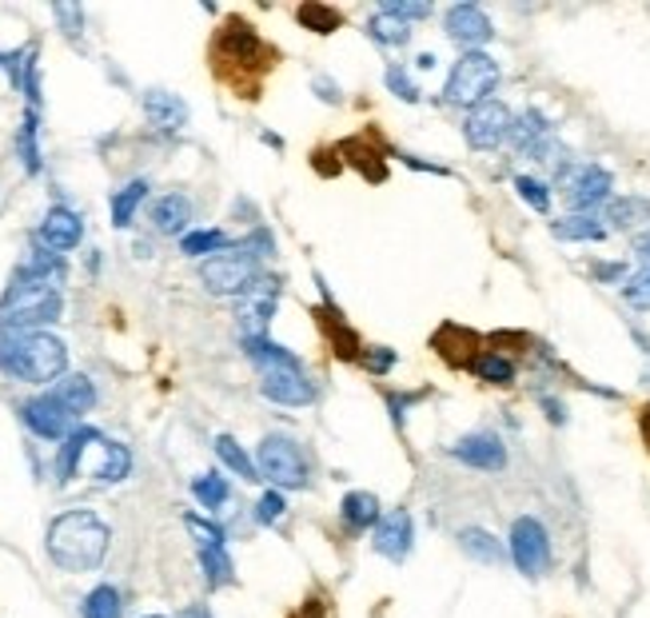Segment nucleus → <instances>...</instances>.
I'll list each match as a JSON object with an SVG mask.
<instances>
[{
  "mask_svg": "<svg viewBox=\"0 0 650 618\" xmlns=\"http://www.w3.org/2000/svg\"><path fill=\"white\" fill-rule=\"evenodd\" d=\"M112 546V527L100 519L97 511L76 507L64 511L49 523L44 531V551L61 570L68 575H85V570H97L104 558H109Z\"/></svg>",
  "mask_w": 650,
  "mask_h": 618,
  "instance_id": "f257e3e1",
  "label": "nucleus"
},
{
  "mask_svg": "<svg viewBox=\"0 0 650 618\" xmlns=\"http://www.w3.org/2000/svg\"><path fill=\"white\" fill-rule=\"evenodd\" d=\"M68 351L49 332H21L0 323V371L25 384H56L64 379Z\"/></svg>",
  "mask_w": 650,
  "mask_h": 618,
  "instance_id": "f03ea898",
  "label": "nucleus"
},
{
  "mask_svg": "<svg viewBox=\"0 0 650 618\" xmlns=\"http://www.w3.org/2000/svg\"><path fill=\"white\" fill-rule=\"evenodd\" d=\"M64 299L56 292V280L33 275L28 268H16L9 292L0 296V323L4 327H21V332H40L44 323L61 320Z\"/></svg>",
  "mask_w": 650,
  "mask_h": 618,
  "instance_id": "7ed1b4c3",
  "label": "nucleus"
},
{
  "mask_svg": "<svg viewBox=\"0 0 650 618\" xmlns=\"http://www.w3.org/2000/svg\"><path fill=\"white\" fill-rule=\"evenodd\" d=\"M256 471L276 491H304L311 487V455L292 435H264L256 447Z\"/></svg>",
  "mask_w": 650,
  "mask_h": 618,
  "instance_id": "20e7f679",
  "label": "nucleus"
},
{
  "mask_svg": "<svg viewBox=\"0 0 650 618\" xmlns=\"http://www.w3.org/2000/svg\"><path fill=\"white\" fill-rule=\"evenodd\" d=\"M499 80H504V68H499V61H495L492 52H463V56L451 64V76H447V85H443V100L455 104V108L471 112L492 100Z\"/></svg>",
  "mask_w": 650,
  "mask_h": 618,
  "instance_id": "39448f33",
  "label": "nucleus"
},
{
  "mask_svg": "<svg viewBox=\"0 0 650 618\" xmlns=\"http://www.w3.org/2000/svg\"><path fill=\"white\" fill-rule=\"evenodd\" d=\"M259 256L240 240L235 247H224L200 263V280L212 296H247L259 284Z\"/></svg>",
  "mask_w": 650,
  "mask_h": 618,
  "instance_id": "423d86ee",
  "label": "nucleus"
},
{
  "mask_svg": "<svg viewBox=\"0 0 650 618\" xmlns=\"http://www.w3.org/2000/svg\"><path fill=\"white\" fill-rule=\"evenodd\" d=\"M184 527H188V535H192V543H196L200 570H204V579H208L212 591L232 587L235 563H232V555H228V535H224L212 519H200L196 511H188L184 515Z\"/></svg>",
  "mask_w": 650,
  "mask_h": 618,
  "instance_id": "0eeeda50",
  "label": "nucleus"
},
{
  "mask_svg": "<svg viewBox=\"0 0 650 618\" xmlns=\"http://www.w3.org/2000/svg\"><path fill=\"white\" fill-rule=\"evenodd\" d=\"M507 551H511V563L519 567V575H527V579H543L551 570V535L535 515H519L511 523Z\"/></svg>",
  "mask_w": 650,
  "mask_h": 618,
  "instance_id": "6e6552de",
  "label": "nucleus"
},
{
  "mask_svg": "<svg viewBox=\"0 0 650 618\" xmlns=\"http://www.w3.org/2000/svg\"><path fill=\"white\" fill-rule=\"evenodd\" d=\"M611 172L599 164H566L559 172V192L566 196V204L575 211H595L611 204Z\"/></svg>",
  "mask_w": 650,
  "mask_h": 618,
  "instance_id": "1a4fd4ad",
  "label": "nucleus"
},
{
  "mask_svg": "<svg viewBox=\"0 0 650 618\" xmlns=\"http://www.w3.org/2000/svg\"><path fill=\"white\" fill-rule=\"evenodd\" d=\"M511 124H515V112L504 100H487L463 116V140L475 152H495L511 140Z\"/></svg>",
  "mask_w": 650,
  "mask_h": 618,
  "instance_id": "9d476101",
  "label": "nucleus"
},
{
  "mask_svg": "<svg viewBox=\"0 0 650 618\" xmlns=\"http://www.w3.org/2000/svg\"><path fill=\"white\" fill-rule=\"evenodd\" d=\"M21 420H25V427L37 435V439H49V443H64V439L80 427V420H76L73 411L64 408L52 391L33 396L28 403H21Z\"/></svg>",
  "mask_w": 650,
  "mask_h": 618,
  "instance_id": "9b49d317",
  "label": "nucleus"
},
{
  "mask_svg": "<svg viewBox=\"0 0 650 618\" xmlns=\"http://www.w3.org/2000/svg\"><path fill=\"white\" fill-rule=\"evenodd\" d=\"M259 391L280 408H311L319 396L316 384L304 375V368H264L259 371Z\"/></svg>",
  "mask_w": 650,
  "mask_h": 618,
  "instance_id": "f8f14e48",
  "label": "nucleus"
},
{
  "mask_svg": "<svg viewBox=\"0 0 650 618\" xmlns=\"http://www.w3.org/2000/svg\"><path fill=\"white\" fill-rule=\"evenodd\" d=\"M443 28L463 52H483V44H492L495 37L492 16L483 13L479 4H451L447 16H443Z\"/></svg>",
  "mask_w": 650,
  "mask_h": 618,
  "instance_id": "ddd939ff",
  "label": "nucleus"
},
{
  "mask_svg": "<svg viewBox=\"0 0 650 618\" xmlns=\"http://www.w3.org/2000/svg\"><path fill=\"white\" fill-rule=\"evenodd\" d=\"M371 546L375 555H383L387 563H407L411 558V546H416V523H411V511L395 507L387 511L371 535Z\"/></svg>",
  "mask_w": 650,
  "mask_h": 618,
  "instance_id": "4468645a",
  "label": "nucleus"
},
{
  "mask_svg": "<svg viewBox=\"0 0 650 618\" xmlns=\"http://www.w3.org/2000/svg\"><path fill=\"white\" fill-rule=\"evenodd\" d=\"M451 459H459L463 467H475V471H504L507 447L504 439L492 432H471L451 447Z\"/></svg>",
  "mask_w": 650,
  "mask_h": 618,
  "instance_id": "2eb2a0df",
  "label": "nucleus"
},
{
  "mask_svg": "<svg viewBox=\"0 0 650 618\" xmlns=\"http://www.w3.org/2000/svg\"><path fill=\"white\" fill-rule=\"evenodd\" d=\"M216 52H220V61L228 64H256L264 56V40L256 37V28L232 16L228 25L220 28V40H216Z\"/></svg>",
  "mask_w": 650,
  "mask_h": 618,
  "instance_id": "dca6fc26",
  "label": "nucleus"
},
{
  "mask_svg": "<svg viewBox=\"0 0 650 618\" xmlns=\"http://www.w3.org/2000/svg\"><path fill=\"white\" fill-rule=\"evenodd\" d=\"M80 235H85V223H80V216H76L73 208L56 204V208L44 211V220H40V244L49 247V252H73V247L80 244Z\"/></svg>",
  "mask_w": 650,
  "mask_h": 618,
  "instance_id": "f3484780",
  "label": "nucleus"
},
{
  "mask_svg": "<svg viewBox=\"0 0 650 618\" xmlns=\"http://www.w3.org/2000/svg\"><path fill=\"white\" fill-rule=\"evenodd\" d=\"M144 116L156 124L160 132H180L188 124V104L176 92H164V88H148L144 92Z\"/></svg>",
  "mask_w": 650,
  "mask_h": 618,
  "instance_id": "a211bd4d",
  "label": "nucleus"
},
{
  "mask_svg": "<svg viewBox=\"0 0 650 618\" xmlns=\"http://www.w3.org/2000/svg\"><path fill=\"white\" fill-rule=\"evenodd\" d=\"M383 511L380 499L371 491H347L344 503H340V523H344L352 535H368L371 527H380Z\"/></svg>",
  "mask_w": 650,
  "mask_h": 618,
  "instance_id": "6ab92c4d",
  "label": "nucleus"
},
{
  "mask_svg": "<svg viewBox=\"0 0 650 618\" xmlns=\"http://www.w3.org/2000/svg\"><path fill=\"white\" fill-rule=\"evenodd\" d=\"M92 443H100L97 427H76V432L61 443V451H56V482H61V487H68V482L76 479V471H80V459H85V451Z\"/></svg>",
  "mask_w": 650,
  "mask_h": 618,
  "instance_id": "aec40b11",
  "label": "nucleus"
},
{
  "mask_svg": "<svg viewBox=\"0 0 650 618\" xmlns=\"http://www.w3.org/2000/svg\"><path fill=\"white\" fill-rule=\"evenodd\" d=\"M192 220V199L184 192H168V196H160L152 204V223H156V232L164 235H180Z\"/></svg>",
  "mask_w": 650,
  "mask_h": 618,
  "instance_id": "412c9836",
  "label": "nucleus"
},
{
  "mask_svg": "<svg viewBox=\"0 0 650 618\" xmlns=\"http://www.w3.org/2000/svg\"><path fill=\"white\" fill-rule=\"evenodd\" d=\"M264 284V280H259ZM247 292L244 304H240V323H244V335H268V323L276 316V292ZM240 335V339H244Z\"/></svg>",
  "mask_w": 650,
  "mask_h": 618,
  "instance_id": "4be33fe9",
  "label": "nucleus"
},
{
  "mask_svg": "<svg viewBox=\"0 0 650 618\" xmlns=\"http://www.w3.org/2000/svg\"><path fill=\"white\" fill-rule=\"evenodd\" d=\"M52 396L61 399V403L73 411L76 420H85L88 411L97 408V387H92V379H88V375H64L61 384L52 387Z\"/></svg>",
  "mask_w": 650,
  "mask_h": 618,
  "instance_id": "5701e85b",
  "label": "nucleus"
},
{
  "mask_svg": "<svg viewBox=\"0 0 650 618\" xmlns=\"http://www.w3.org/2000/svg\"><path fill=\"white\" fill-rule=\"evenodd\" d=\"M551 232L559 235V240H583V244H599V240H607V223H602L595 211H571V216H563V220L551 223Z\"/></svg>",
  "mask_w": 650,
  "mask_h": 618,
  "instance_id": "b1692460",
  "label": "nucleus"
},
{
  "mask_svg": "<svg viewBox=\"0 0 650 618\" xmlns=\"http://www.w3.org/2000/svg\"><path fill=\"white\" fill-rule=\"evenodd\" d=\"M240 344H244L247 359H252L259 371L264 368H299V359H295L283 344H271L268 335H244Z\"/></svg>",
  "mask_w": 650,
  "mask_h": 618,
  "instance_id": "393cba45",
  "label": "nucleus"
},
{
  "mask_svg": "<svg viewBox=\"0 0 650 618\" xmlns=\"http://www.w3.org/2000/svg\"><path fill=\"white\" fill-rule=\"evenodd\" d=\"M602 223H611V228H638V223H650V199L611 196V204L602 208Z\"/></svg>",
  "mask_w": 650,
  "mask_h": 618,
  "instance_id": "a878e982",
  "label": "nucleus"
},
{
  "mask_svg": "<svg viewBox=\"0 0 650 618\" xmlns=\"http://www.w3.org/2000/svg\"><path fill=\"white\" fill-rule=\"evenodd\" d=\"M100 451H104V459H100V467L92 471V479H97L100 487H112V482L128 479V471H132V451H128L124 443H112V439H104Z\"/></svg>",
  "mask_w": 650,
  "mask_h": 618,
  "instance_id": "bb28decb",
  "label": "nucleus"
},
{
  "mask_svg": "<svg viewBox=\"0 0 650 618\" xmlns=\"http://www.w3.org/2000/svg\"><path fill=\"white\" fill-rule=\"evenodd\" d=\"M459 546H463V555L475 558V563H487V567L504 563V543H499L492 531H483V527H463V531H459Z\"/></svg>",
  "mask_w": 650,
  "mask_h": 618,
  "instance_id": "cd10ccee",
  "label": "nucleus"
},
{
  "mask_svg": "<svg viewBox=\"0 0 650 618\" xmlns=\"http://www.w3.org/2000/svg\"><path fill=\"white\" fill-rule=\"evenodd\" d=\"M543 137H551V120H547L539 108H527L515 116V124H511V140H507V144L519 152H527L531 144H539Z\"/></svg>",
  "mask_w": 650,
  "mask_h": 618,
  "instance_id": "c85d7f7f",
  "label": "nucleus"
},
{
  "mask_svg": "<svg viewBox=\"0 0 650 618\" xmlns=\"http://www.w3.org/2000/svg\"><path fill=\"white\" fill-rule=\"evenodd\" d=\"M295 21L307 28V33H316V37H332L335 28H344V13L332 9V4H319V0H307L295 9Z\"/></svg>",
  "mask_w": 650,
  "mask_h": 618,
  "instance_id": "c756f323",
  "label": "nucleus"
},
{
  "mask_svg": "<svg viewBox=\"0 0 650 618\" xmlns=\"http://www.w3.org/2000/svg\"><path fill=\"white\" fill-rule=\"evenodd\" d=\"M471 371H475L483 384H492V387L515 384V363H511L504 351H479V356L471 359Z\"/></svg>",
  "mask_w": 650,
  "mask_h": 618,
  "instance_id": "7c9ffc66",
  "label": "nucleus"
},
{
  "mask_svg": "<svg viewBox=\"0 0 650 618\" xmlns=\"http://www.w3.org/2000/svg\"><path fill=\"white\" fill-rule=\"evenodd\" d=\"M80 618H124V598L112 582H100L85 594L80 603Z\"/></svg>",
  "mask_w": 650,
  "mask_h": 618,
  "instance_id": "2f4dec72",
  "label": "nucleus"
},
{
  "mask_svg": "<svg viewBox=\"0 0 650 618\" xmlns=\"http://www.w3.org/2000/svg\"><path fill=\"white\" fill-rule=\"evenodd\" d=\"M216 455L228 471H235L244 482H259V471H256V459L247 455L244 447L235 443L232 435H216Z\"/></svg>",
  "mask_w": 650,
  "mask_h": 618,
  "instance_id": "473e14b6",
  "label": "nucleus"
},
{
  "mask_svg": "<svg viewBox=\"0 0 650 618\" xmlns=\"http://www.w3.org/2000/svg\"><path fill=\"white\" fill-rule=\"evenodd\" d=\"M368 37L375 40V44H383V49H399V44L411 40V25H404L399 16L380 9L375 16H368Z\"/></svg>",
  "mask_w": 650,
  "mask_h": 618,
  "instance_id": "72a5a7b5",
  "label": "nucleus"
},
{
  "mask_svg": "<svg viewBox=\"0 0 650 618\" xmlns=\"http://www.w3.org/2000/svg\"><path fill=\"white\" fill-rule=\"evenodd\" d=\"M192 494H196V503L204 511H220L232 499V487H228V479H224L220 471H204V475L192 479Z\"/></svg>",
  "mask_w": 650,
  "mask_h": 618,
  "instance_id": "f704fd0d",
  "label": "nucleus"
},
{
  "mask_svg": "<svg viewBox=\"0 0 650 618\" xmlns=\"http://www.w3.org/2000/svg\"><path fill=\"white\" fill-rule=\"evenodd\" d=\"M148 199V180H132V184H124L116 196H112V223L116 228H128L136 216V208Z\"/></svg>",
  "mask_w": 650,
  "mask_h": 618,
  "instance_id": "c9c22d12",
  "label": "nucleus"
},
{
  "mask_svg": "<svg viewBox=\"0 0 650 618\" xmlns=\"http://www.w3.org/2000/svg\"><path fill=\"white\" fill-rule=\"evenodd\" d=\"M37 132H40V112H37V108H28V112H25V120H21V132H16V156L25 160L28 172H40Z\"/></svg>",
  "mask_w": 650,
  "mask_h": 618,
  "instance_id": "e433bc0d",
  "label": "nucleus"
},
{
  "mask_svg": "<svg viewBox=\"0 0 650 618\" xmlns=\"http://www.w3.org/2000/svg\"><path fill=\"white\" fill-rule=\"evenodd\" d=\"M224 247H232V244H228V235H224L220 228H200V232L180 235V252H184V256H216Z\"/></svg>",
  "mask_w": 650,
  "mask_h": 618,
  "instance_id": "4c0bfd02",
  "label": "nucleus"
},
{
  "mask_svg": "<svg viewBox=\"0 0 650 618\" xmlns=\"http://www.w3.org/2000/svg\"><path fill=\"white\" fill-rule=\"evenodd\" d=\"M623 299L635 311H650V263H642L638 272H630L623 280Z\"/></svg>",
  "mask_w": 650,
  "mask_h": 618,
  "instance_id": "58836bf2",
  "label": "nucleus"
},
{
  "mask_svg": "<svg viewBox=\"0 0 650 618\" xmlns=\"http://www.w3.org/2000/svg\"><path fill=\"white\" fill-rule=\"evenodd\" d=\"M515 192L535 211H551V188L543 184V180H535V176H515Z\"/></svg>",
  "mask_w": 650,
  "mask_h": 618,
  "instance_id": "ea45409f",
  "label": "nucleus"
},
{
  "mask_svg": "<svg viewBox=\"0 0 650 618\" xmlns=\"http://www.w3.org/2000/svg\"><path fill=\"white\" fill-rule=\"evenodd\" d=\"M383 80H387V88H392V96H399L404 104H416V100H419V88H416V80L407 76L404 64H387Z\"/></svg>",
  "mask_w": 650,
  "mask_h": 618,
  "instance_id": "a19ab883",
  "label": "nucleus"
},
{
  "mask_svg": "<svg viewBox=\"0 0 650 618\" xmlns=\"http://www.w3.org/2000/svg\"><path fill=\"white\" fill-rule=\"evenodd\" d=\"M283 511H288V503H283V491H264L256 503V523H264V527H276V523L283 519Z\"/></svg>",
  "mask_w": 650,
  "mask_h": 618,
  "instance_id": "79ce46f5",
  "label": "nucleus"
},
{
  "mask_svg": "<svg viewBox=\"0 0 650 618\" xmlns=\"http://www.w3.org/2000/svg\"><path fill=\"white\" fill-rule=\"evenodd\" d=\"M383 13H392L404 25H411V21H428L431 4H423V0H383Z\"/></svg>",
  "mask_w": 650,
  "mask_h": 618,
  "instance_id": "37998d69",
  "label": "nucleus"
},
{
  "mask_svg": "<svg viewBox=\"0 0 650 618\" xmlns=\"http://www.w3.org/2000/svg\"><path fill=\"white\" fill-rule=\"evenodd\" d=\"M52 16L61 21L68 37H80V25H85V13H80V9H73V4H52Z\"/></svg>",
  "mask_w": 650,
  "mask_h": 618,
  "instance_id": "c03bdc74",
  "label": "nucleus"
},
{
  "mask_svg": "<svg viewBox=\"0 0 650 618\" xmlns=\"http://www.w3.org/2000/svg\"><path fill=\"white\" fill-rule=\"evenodd\" d=\"M364 368H368L371 375H387V371L395 368V351L392 347H371V356H364Z\"/></svg>",
  "mask_w": 650,
  "mask_h": 618,
  "instance_id": "a18cd8bd",
  "label": "nucleus"
},
{
  "mask_svg": "<svg viewBox=\"0 0 650 618\" xmlns=\"http://www.w3.org/2000/svg\"><path fill=\"white\" fill-rule=\"evenodd\" d=\"M595 280H607V284H614V280H619V287H623L626 263H595Z\"/></svg>",
  "mask_w": 650,
  "mask_h": 618,
  "instance_id": "49530a36",
  "label": "nucleus"
},
{
  "mask_svg": "<svg viewBox=\"0 0 650 618\" xmlns=\"http://www.w3.org/2000/svg\"><path fill=\"white\" fill-rule=\"evenodd\" d=\"M539 408L547 411V420L555 423V427H563L566 423V408L559 403V399H551V396H539Z\"/></svg>",
  "mask_w": 650,
  "mask_h": 618,
  "instance_id": "de8ad7c7",
  "label": "nucleus"
},
{
  "mask_svg": "<svg viewBox=\"0 0 650 618\" xmlns=\"http://www.w3.org/2000/svg\"><path fill=\"white\" fill-rule=\"evenodd\" d=\"M316 92H319V100H323V104H340V88H335L328 76H316Z\"/></svg>",
  "mask_w": 650,
  "mask_h": 618,
  "instance_id": "09e8293b",
  "label": "nucleus"
},
{
  "mask_svg": "<svg viewBox=\"0 0 650 618\" xmlns=\"http://www.w3.org/2000/svg\"><path fill=\"white\" fill-rule=\"evenodd\" d=\"M635 256H638L642 263H650V228H647V232H638V235H635Z\"/></svg>",
  "mask_w": 650,
  "mask_h": 618,
  "instance_id": "8fccbe9b",
  "label": "nucleus"
},
{
  "mask_svg": "<svg viewBox=\"0 0 650 618\" xmlns=\"http://www.w3.org/2000/svg\"><path fill=\"white\" fill-rule=\"evenodd\" d=\"M638 427H642V439H647V447H650V403L642 408V420H638Z\"/></svg>",
  "mask_w": 650,
  "mask_h": 618,
  "instance_id": "3c124183",
  "label": "nucleus"
},
{
  "mask_svg": "<svg viewBox=\"0 0 650 618\" xmlns=\"http://www.w3.org/2000/svg\"><path fill=\"white\" fill-rule=\"evenodd\" d=\"M180 618H212V615H208V606H188Z\"/></svg>",
  "mask_w": 650,
  "mask_h": 618,
  "instance_id": "603ef678",
  "label": "nucleus"
},
{
  "mask_svg": "<svg viewBox=\"0 0 650 618\" xmlns=\"http://www.w3.org/2000/svg\"><path fill=\"white\" fill-rule=\"evenodd\" d=\"M435 64H439V61H435L431 52H423V56H419V61H416V68H423V73H428V68H435Z\"/></svg>",
  "mask_w": 650,
  "mask_h": 618,
  "instance_id": "864d4df0",
  "label": "nucleus"
},
{
  "mask_svg": "<svg viewBox=\"0 0 650 618\" xmlns=\"http://www.w3.org/2000/svg\"><path fill=\"white\" fill-rule=\"evenodd\" d=\"M144 618H164V615H144Z\"/></svg>",
  "mask_w": 650,
  "mask_h": 618,
  "instance_id": "5fc2aeb1",
  "label": "nucleus"
}]
</instances>
